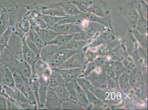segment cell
I'll use <instances>...</instances> for the list:
<instances>
[{"label":"cell","mask_w":148,"mask_h":110,"mask_svg":"<svg viewBox=\"0 0 148 110\" xmlns=\"http://www.w3.org/2000/svg\"><path fill=\"white\" fill-rule=\"evenodd\" d=\"M118 9L130 24L134 26L138 24L139 14L136 7L135 0H130L124 4L120 5Z\"/></svg>","instance_id":"1"},{"label":"cell","mask_w":148,"mask_h":110,"mask_svg":"<svg viewBox=\"0 0 148 110\" xmlns=\"http://www.w3.org/2000/svg\"><path fill=\"white\" fill-rule=\"evenodd\" d=\"M13 28L10 26L9 29L0 36V54L7 46L9 39L12 34Z\"/></svg>","instance_id":"20"},{"label":"cell","mask_w":148,"mask_h":110,"mask_svg":"<svg viewBox=\"0 0 148 110\" xmlns=\"http://www.w3.org/2000/svg\"><path fill=\"white\" fill-rule=\"evenodd\" d=\"M6 67V74L4 80L3 86L15 87L14 77L13 72L8 68Z\"/></svg>","instance_id":"28"},{"label":"cell","mask_w":148,"mask_h":110,"mask_svg":"<svg viewBox=\"0 0 148 110\" xmlns=\"http://www.w3.org/2000/svg\"><path fill=\"white\" fill-rule=\"evenodd\" d=\"M25 39L34 43L41 48L45 45V42L42 39L38 33L33 29H30Z\"/></svg>","instance_id":"18"},{"label":"cell","mask_w":148,"mask_h":110,"mask_svg":"<svg viewBox=\"0 0 148 110\" xmlns=\"http://www.w3.org/2000/svg\"><path fill=\"white\" fill-rule=\"evenodd\" d=\"M25 41L27 45L33 51L34 53L37 55L38 57H40V51H41V48L36 45L34 43L29 41V40L25 39Z\"/></svg>","instance_id":"29"},{"label":"cell","mask_w":148,"mask_h":110,"mask_svg":"<svg viewBox=\"0 0 148 110\" xmlns=\"http://www.w3.org/2000/svg\"><path fill=\"white\" fill-rule=\"evenodd\" d=\"M16 72L25 79H29L32 77V66L26 62L19 65Z\"/></svg>","instance_id":"19"},{"label":"cell","mask_w":148,"mask_h":110,"mask_svg":"<svg viewBox=\"0 0 148 110\" xmlns=\"http://www.w3.org/2000/svg\"><path fill=\"white\" fill-rule=\"evenodd\" d=\"M70 53L64 46L59 47L57 53L48 65L52 69H58L68 59Z\"/></svg>","instance_id":"3"},{"label":"cell","mask_w":148,"mask_h":110,"mask_svg":"<svg viewBox=\"0 0 148 110\" xmlns=\"http://www.w3.org/2000/svg\"><path fill=\"white\" fill-rule=\"evenodd\" d=\"M49 66L45 61L39 57L32 66V77L39 78L42 76L44 71Z\"/></svg>","instance_id":"11"},{"label":"cell","mask_w":148,"mask_h":110,"mask_svg":"<svg viewBox=\"0 0 148 110\" xmlns=\"http://www.w3.org/2000/svg\"><path fill=\"white\" fill-rule=\"evenodd\" d=\"M58 34L71 35L80 31L79 25L77 24H66L57 25L50 28Z\"/></svg>","instance_id":"7"},{"label":"cell","mask_w":148,"mask_h":110,"mask_svg":"<svg viewBox=\"0 0 148 110\" xmlns=\"http://www.w3.org/2000/svg\"><path fill=\"white\" fill-rule=\"evenodd\" d=\"M111 9L103 0H92V5L87 12L98 16L106 17L110 15Z\"/></svg>","instance_id":"2"},{"label":"cell","mask_w":148,"mask_h":110,"mask_svg":"<svg viewBox=\"0 0 148 110\" xmlns=\"http://www.w3.org/2000/svg\"><path fill=\"white\" fill-rule=\"evenodd\" d=\"M29 83L30 88L33 91L36 101H37L38 107L40 105L39 98V83L38 78L32 77L29 79Z\"/></svg>","instance_id":"21"},{"label":"cell","mask_w":148,"mask_h":110,"mask_svg":"<svg viewBox=\"0 0 148 110\" xmlns=\"http://www.w3.org/2000/svg\"><path fill=\"white\" fill-rule=\"evenodd\" d=\"M39 83V98L40 105L38 109H44L46 98L47 95L48 88V79L41 77L38 78Z\"/></svg>","instance_id":"9"},{"label":"cell","mask_w":148,"mask_h":110,"mask_svg":"<svg viewBox=\"0 0 148 110\" xmlns=\"http://www.w3.org/2000/svg\"><path fill=\"white\" fill-rule=\"evenodd\" d=\"M72 38V35L58 34L52 41L46 44H50L59 47L64 46Z\"/></svg>","instance_id":"16"},{"label":"cell","mask_w":148,"mask_h":110,"mask_svg":"<svg viewBox=\"0 0 148 110\" xmlns=\"http://www.w3.org/2000/svg\"><path fill=\"white\" fill-rule=\"evenodd\" d=\"M42 14L58 17H64L68 15L63 9L58 5L56 6L45 7L42 9Z\"/></svg>","instance_id":"15"},{"label":"cell","mask_w":148,"mask_h":110,"mask_svg":"<svg viewBox=\"0 0 148 110\" xmlns=\"http://www.w3.org/2000/svg\"><path fill=\"white\" fill-rule=\"evenodd\" d=\"M25 83V96L28 101L31 104L38 107L37 101L34 94L30 88L29 83V79L24 78Z\"/></svg>","instance_id":"24"},{"label":"cell","mask_w":148,"mask_h":110,"mask_svg":"<svg viewBox=\"0 0 148 110\" xmlns=\"http://www.w3.org/2000/svg\"><path fill=\"white\" fill-rule=\"evenodd\" d=\"M25 38L23 39V54L25 61L32 66L40 57H38L27 45L25 41Z\"/></svg>","instance_id":"12"},{"label":"cell","mask_w":148,"mask_h":110,"mask_svg":"<svg viewBox=\"0 0 148 110\" xmlns=\"http://www.w3.org/2000/svg\"><path fill=\"white\" fill-rule=\"evenodd\" d=\"M81 12L84 13L92 5V0H73L71 1Z\"/></svg>","instance_id":"23"},{"label":"cell","mask_w":148,"mask_h":110,"mask_svg":"<svg viewBox=\"0 0 148 110\" xmlns=\"http://www.w3.org/2000/svg\"><path fill=\"white\" fill-rule=\"evenodd\" d=\"M14 77L15 87L21 91L25 95V79L20 74L17 72H13Z\"/></svg>","instance_id":"22"},{"label":"cell","mask_w":148,"mask_h":110,"mask_svg":"<svg viewBox=\"0 0 148 110\" xmlns=\"http://www.w3.org/2000/svg\"><path fill=\"white\" fill-rule=\"evenodd\" d=\"M6 74V67L4 65L0 62V81L3 84Z\"/></svg>","instance_id":"32"},{"label":"cell","mask_w":148,"mask_h":110,"mask_svg":"<svg viewBox=\"0 0 148 110\" xmlns=\"http://www.w3.org/2000/svg\"><path fill=\"white\" fill-rule=\"evenodd\" d=\"M55 93L60 100H67L68 97V92L64 84H61L53 88Z\"/></svg>","instance_id":"26"},{"label":"cell","mask_w":148,"mask_h":110,"mask_svg":"<svg viewBox=\"0 0 148 110\" xmlns=\"http://www.w3.org/2000/svg\"><path fill=\"white\" fill-rule=\"evenodd\" d=\"M34 21L37 24L39 27L41 29L47 27V25L41 16V14H37V16L34 14Z\"/></svg>","instance_id":"30"},{"label":"cell","mask_w":148,"mask_h":110,"mask_svg":"<svg viewBox=\"0 0 148 110\" xmlns=\"http://www.w3.org/2000/svg\"><path fill=\"white\" fill-rule=\"evenodd\" d=\"M81 19H85L91 22L98 23L107 26H111L112 22V18L111 15L106 17H101L98 16L91 13L86 12L82 13L78 17Z\"/></svg>","instance_id":"5"},{"label":"cell","mask_w":148,"mask_h":110,"mask_svg":"<svg viewBox=\"0 0 148 110\" xmlns=\"http://www.w3.org/2000/svg\"><path fill=\"white\" fill-rule=\"evenodd\" d=\"M147 2V0H145Z\"/></svg>","instance_id":"33"},{"label":"cell","mask_w":148,"mask_h":110,"mask_svg":"<svg viewBox=\"0 0 148 110\" xmlns=\"http://www.w3.org/2000/svg\"><path fill=\"white\" fill-rule=\"evenodd\" d=\"M59 46L46 44L42 48L40 51V57L48 64L57 53Z\"/></svg>","instance_id":"8"},{"label":"cell","mask_w":148,"mask_h":110,"mask_svg":"<svg viewBox=\"0 0 148 110\" xmlns=\"http://www.w3.org/2000/svg\"><path fill=\"white\" fill-rule=\"evenodd\" d=\"M82 20L78 17L68 15L65 16L63 17L56 25L66 24H74L79 25Z\"/></svg>","instance_id":"27"},{"label":"cell","mask_w":148,"mask_h":110,"mask_svg":"<svg viewBox=\"0 0 148 110\" xmlns=\"http://www.w3.org/2000/svg\"><path fill=\"white\" fill-rule=\"evenodd\" d=\"M57 5L61 7L66 14L68 15L79 17L82 13L71 1L60 3H58Z\"/></svg>","instance_id":"14"},{"label":"cell","mask_w":148,"mask_h":110,"mask_svg":"<svg viewBox=\"0 0 148 110\" xmlns=\"http://www.w3.org/2000/svg\"><path fill=\"white\" fill-rule=\"evenodd\" d=\"M65 82L60 75L58 69H52L51 74L48 79V86L54 88L61 84H65Z\"/></svg>","instance_id":"10"},{"label":"cell","mask_w":148,"mask_h":110,"mask_svg":"<svg viewBox=\"0 0 148 110\" xmlns=\"http://www.w3.org/2000/svg\"><path fill=\"white\" fill-rule=\"evenodd\" d=\"M0 109H7L6 98L0 92Z\"/></svg>","instance_id":"31"},{"label":"cell","mask_w":148,"mask_h":110,"mask_svg":"<svg viewBox=\"0 0 148 110\" xmlns=\"http://www.w3.org/2000/svg\"><path fill=\"white\" fill-rule=\"evenodd\" d=\"M44 109H61V101L56 95L53 88H48Z\"/></svg>","instance_id":"4"},{"label":"cell","mask_w":148,"mask_h":110,"mask_svg":"<svg viewBox=\"0 0 148 110\" xmlns=\"http://www.w3.org/2000/svg\"><path fill=\"white\" fill-rule=\"evenodd\" d=\"M6 48L16 55L23 53V39L13 31Z\"/></svg>","instance_id":"6"},{"label":"cell","mask_w":148,"mask_h":110,"mask_svg":"<svg viewBox=\"0 0 148 110\" xmlns=\"http://www.w3.org/2000/svg\"><path fill=\"white\" fill-rule=\"evenodd\" d=\"M41 16L45 22L47 27L48 28L52 27L56 25L63 17L42 14H41Z\"/></svg>","instance_id":"25"},{"label":"cell","mask_w":148,"mask_h":110,"mask_svg":"<svg viewBox=\"0 0 148 110\" xmlns=\"http://www.w3.org/2000/svg\"><path fill=\"white\" fill-rule=\"evenodd\" d=\"M36 32L45 42V45L52 41L58 35L55 31L48 27L40 28Z\"/></svg>","instance_id":"13"},{"label":"cell","mask_w":148,"mask_h":110,"mask_svg":"<svg viewBox=\"0 0 148 110\" xmlns=\"http://www.w3.org/2000/svg\"><path fill=\"white\" fill-rule=\"evenodd\" d=\"M10 27L8 14L5 9H1L0 13V36Z\"/></svg>","instance_id":"17"}]
</instances>
